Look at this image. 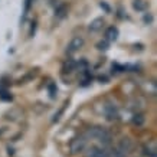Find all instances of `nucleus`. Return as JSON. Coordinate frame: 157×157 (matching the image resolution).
<instances>
[{"label": "nucleus", "instance_id": "1", "mask_svg": "<svg viewBox=\"0 0 157 157\" xmlns=\"http://www.w3.org/2000/svg\"><path fill=\"white\" fill-rule=\"evenodd\" d=\"M86 140H92L97 144H102V146H109L111 143V134L102 127H91L84 133Z\"/></svg>", "mask_w": 157, "mask_h": 157}, {"label": "nucleus", "instance_id": "2", "mask_svg": "<svg viewBox=\"0 0 157 157\" xmlns=\"http://www.w3.org/2000/svg\"><path fill=\"white\" fill-rule=\"evenodd\" d=\"M85 157H108L109 156V147L102 146V144H92L91 147L86 146Z\"/></svg>", "mask_w": 157, "mask_h": 157}, {"label": "nucleus", "instance_id": "3", "mask_svg": "<svg viewBox=\"0 0 157 157\" xmlns=\"http://www.w3.org/2000/svg\"><path fill=\"white\" fill-rule=\"evenodd\" d=\"M86 146H88V140H86V137L84 134H81V136L75 137L69 143V150H71L72 154H78V153L84 151L86 148Z\"/></svg>", "mask_w": 157, "mask_h": 157}, {"label": "nucleus", "instance_id": "4", "mask_svg": "<svg viewBox=\"0 0 157 157\" xmlns=\"http://www.w3.org/2000/svg\"><path fill=\"white\" fill-rule=\"evenodd\" d=\"M117 148H120L123 153H125L127 156H128L130 153L133 151V148H134V143H133V140L128 137H123L121 140H120V143L117 144Z\"/></svg>", "mask_w": 157, "mask_h": 157}, {"label": "nucleus", "instance_id": "5", "mask_svg": "<svg viewBox=\"0 0 157 157\" xmlns=\"http://www.w3.org/2000/svg\"><path fill=\"white\" fill-rule=\"evenodd\" d=\"M84 43H85V40H84V38H81V36H75V38H72V40L69 43H68V52H76V51H79V49L84 46Z\"/></svg>", "mask_w": 157, "mask_h": 157}, {"label": "nucleus", "instance_id": "6", "mask_svg": "<svg viewBox=\"0 0 157 157\" xmlns=\"http://www.w3.org/2000/svg\"><path fill=\"white\" fill-rule=\"evenodd\" d=\"M143 154L146 157H157V148L154 141H151L150 144H146L143 147Z\"/></svg>", "mask_w": 157, "mask_h": 157}, {"label": "nucleus", "instance_id": "7", "mask_svg": "<svg viewBox=\"0 0 157 157\" xmlns=\"http://www.w3.org/2000/svg\"><path fill=\"white\" fill-rule=\"evenodd\" d=\"M118 38V29L114 28V26H111L105 30V40H108V42H114L117 40Z\"/></svg>", "mask_w": 157, "mask_h": 157}, {"label": "nucleus", "instance_id": "8", "mask_svg": "<svg viewBox=\"0 0 157 157\" xmlns=\"http://www.w3.org/2000/svg\"><path fill=\"white\" fill-rule=\"evenodd\" d=\"M102 26H104V20L101 19V17H97V19H94L90 23L88 29H90L91 32H98V30H101V29H102Z\"/></svg>", "mask_w": 157, "mask_h": 157}, {"label": "nucleus", "instance_id": "9", "mask_svg": "<svg viewBox=\"0 0 157 157\" xmlns=\"http://www.w3.org/2000/svg\"><path fill=\"white\" fill-rule=\"evenodd\" d=\"M133 6H134V9L138 10V12H143V10L147 9V3L144 0H134Z\"/></svg>", "mask_w": 157, "mask_h": 157}, {"label": "nucleus", "instance_id": "10", "mask_svg": "<svg viewBox=\"0 0 157 157\" xmlns=\"http://www.w3.org/2000/svg\"><path fill=\"white\" fill-rule=\"evenodd\" d=\"M75 67H76V62L72 61V59H69V61L65 62V65H63V71H65V72H71V71H74V69H75Z\"/></svg>", "mask_w": 157, "mask_h": 157}, {"label": "nucleus", "instance_id": "11", "mask_svg": "<svg viewBox=\"0 0 157 157\" xmlns=\"http://www.w3.org/2000/svg\"><path fill=\"white\" fill-rule=\"evenodd\" d=\"M133 123L136 124V125H143L144 124V117L141 114H136L133 117Z\"/></svg>", "mask_w": 157, "mask_h": 157}, {"label": "nucleus", "instance_id": "12", "mask_svg": "<svg viewBox=\"0 0 157 157\" xmlns=\"http://www.w3.org/2000/svg\"><path fill=\"white\" fill-rule=\"evenodd\" d=\"M97 48L100 51H107L108 49V40H101V42L97 43Z\"/></svg>", "mask_w": 157, "mask_h": 157}, {"label": "nucleus", "instance_id": "13", "mask_svg": "<svg viewBox=\"0 0 157 157\" xmlns=\"http://www.w3.org/2000/svg\"><path fill=\"white\" fill-rule=\"evenodd\" d=\"M7 94V91H0V98H3V100H12V95H6Z\"/></svg>", "mask_w": 157, "mask_h": 157}, {"label": "nucleus", "instance_id": "14", "mask_svg": "<svg viewBox=\"0 0 157 157\" xmlns=\"http://www.w3.org/2000/svg\"><path fill=\"white\" fill-rule=\"evenodd\" d=\"M49 90H51V97H55L56 88H55V85H53V84H51V85H49Z\"/></svg>", "mask_w": 157, "mask_h": 157}]
</instances>
